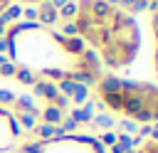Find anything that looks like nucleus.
Segmentation results:
<instances>
[{"label":"nucleus","mask_w":158,"mask_h":153,"mask_svg":"<svg viewBox=\"0 0 158 153\" xmlns=\"http://www.w3.org/2000/svg\"><path fill=\"white\" fill-rule=\"evenodd\" d=\"M94 123L101 126V128H111V126H114V118H111V116H96Z\"/></svg>","instance_id":"10"},{"label":"nucleus","mask_w":158,"mask_h":153,"mask_svg":"<svg viewBox=\"0 0 158 153\" xmlns=\"http://www.w3.org/2000/svg\"><path fill=\"white\" fill-rule=\"evenodd\" d=\"M40 116L44 118V123H49V126H59L62 118H64V111L57 109V106H47L44 111H40Z\"/></svg>","instance_id":"6"},{"label":"nucleus","mask_w":158,"mask_h":153,"mask_svg":"<svg viewBox=\"0 0 158 153\" xmlns=\"http://www.w3.org/2000/svg\"><path fill=\"white\" fill-rule=\"evenodd\" d=\"M153 64H156V72H158V49H156V54H153Z\"/></svg>","instance_id":"20"},{"label":"nucleus","mask_w":158,"mask_h":153,"mask_svg":"<svg viewBox=\"0 0 158 153\" xmlns=\"http://www.w3.org/2000/svg\"><path fill=\"white\" fill-rule=\"evenodd\" d=\"M69 0H52V5H54V10H59V7H64Z\"/></svg>","instance_id":"15"},{"label":"nucleus","mask_w":158,"mask_h":153,"mask_svg":"<svg viewBox=\"0 0 158 153\" xmlns=\"http://www.w3.org/2000/svg\"><path fill=\"white\" fill-rule=\"evenodd\" d=\"M2 32H5V22L0 20V35H2Z\"/></svg>","instance_id":"21"},{"label":"nucleus","mask_w":158,"mask_h":153,"mask_svg":"<svg viewBox=\"0 0 158 153\" xmlns=\"http://www.w3.org/2000/svg\"><path fill=\"white\" fill-rule=\"evenodd\" d=\"M25 15H27L30 20H35V17H37V10H35V7H30V10H25Z\"/></svg>","instance_id":"16"},{"label":"nucleus","mask_w":158,"mask_h":153,"mask_svg":"<svg viewBox=\"0 0 158 153\" xmlns=\"http://www.w3.org/2000/svg\"><path fill=\"white\" fill-rule=\"evenodd\" d=\"M37 17H40V22H42V25H54V22L59 20V15H57V10H54V5H52V2H40Z\"/></svg>","instance_id":"4"},{"label":"nucleus","mask_w":158,"mask_h":153,"mask_svg":"<svg viewBox=\"0 0 158 153\" xmlns=\"http://www.w3.org/2000/svg\"><path fill=\"white\" fill-rule=\"evenodd\" d=\"M17 131H20V128H17V121L12 118V114L5 111V109H0V151L10 148V146L15 143Z\"/></svg>","instance_id":"3"},{"label":"nucleus","mask_w":158,"mask_h":153,"mask_svg":"<svg viewBox=\"0 0 158 153\" xmlns=\"http://www.w3.org/2000/svg\"><path fill=\"white\" fill-rule=\"evenodd\" d=\"M15 76H17V81H22V84H35V81H37V76L32 74L30 67H17V69H15Z\"/></svg>","instance_id":"7"},{"label":"nucleus","mask_w":158,"mask_h":153,"mask_svg":"<svg viewBox=\"0 0 158 153\" xmlns=\"http://www.w3.org/2000/svg\"><path fill=\"white\" fill-rule=\"evenodd\" d=\"M20 2H44V0H20Z\"/></svg>","instance_id":"22"},{"label":"nucleus","mask_w":158,"mask_h":153,"mask_svg":"<svg viewBox=\"0 0 158 153\" xmlns=\"http://www.w3.org/2000/svg\"><path fill=\"white\" fill-rule=\"evenodd\" d=\"M151 136H153V141H158V121H156V126H151Z\"/></svg>","instance_id":"17"},{"label":"nucleus","mask_w":158,"mask_h":153,"mask_svg":"<svg viewBox=\"0 0 158 153\" xmlns=\"http://www.w3.org/2000/svg\"><path fill=\"white\" fill-rule=\"evenodd\" d=\"M59 128H62L64 133H67V131H74V128H77V121H74V118H62V126H59Z\"/></svg>","instance_id":"13"},{"label":"nucleus","mask_w":158,"mask_h":153,"mask_svg":"<svg viewBox=\"0 0 158 153\" xmlns=\"http://www.w3.org/2000/svg\"><path fill=\"white\" fill-rule=\"evenodd\" d=\"M74 12H77V0H69L64 7H59V10H57V15H59V17H67L69 22L74 20Z\"/></svg>","instance_id":"8"},{"label":"nucleus","mask_w":158,"mask_h":153,"mask_svg":"<svg viewBox=\"0 0 158 153\" xmlns=\"http://www.w3.org/2000/svg\"><path fill=\"white\" fill-rule=\"evenodd\" d=\"M101 141H104L106 146H114V143H116V133H104V136H101Z\"/></svg>","instance_id":"14"},{"label":"nucleus","mask_w":158,"mask_h":153,"mask_svg":"<svg viewBox=\"0 0 158 153\" xmlns=\"http://www.w3.org/2000/svg\"><path fill=\"white\" fill-rule=\"evenodd\" d=\"M72 22L77 35L89 42L114 69L128 67L141 49V30L136 20L106 0H77Z\"/></svg>","instance_id":"1"},{"label":"nucleus","mask_w":158,"mask_h":153,"mask_svg":"<svg viewBox=\"0 0 158 153\" xmlns=\"http://www.w3.org/2000/svg\"><path fill=\"white\" fill-rule=\"evenodd\" d=\"M151 27H153V39H156V49H158V10L151 12Z\"/></svg>","instance_id":"11"},{"label":"nucleus","mask_w":158,"mask_h":153,"mask_svg":"<svg viewBox=\"0 0 158 153\" xmlns=\"http://www.w3.org/2000/svg\"><path fill=\"white\" fill-rule=\"evenodd\" d=\"M15 69H17V67H15V64H10V62L0 64V74H2V76H12V74H15Z\"/></svg>","instance_id":"12"},{"label":"nucleus","mask_w":158,"mask_h":153,"mask_svg":"<svg viewBox=\"0 0 158 153\" xmlns=\"http://www.w3.org/2000/svg\"><path fill=\"white\" fill-rule=\"evenodd\" d=\"M116 7H118L121 12H126V15H133V12L148 10V0H118Z\"/></svg>","instance_id":"5"},{"label":"nucleus","mask_w":158,"mask_h":153,"mask_svg":"<svg viewBox=\"0 0 158 153\" xmlns=\"http://www.w3.org/2000/svg\"><path fill=\"white\" fill-rule=\"evenodd\" d=\"M35 118H37V114H17V121L25 128H35Z\"/></svg>","instance_id":"9"},{"label":"nucleus","mask_w":158,"mask_h":153,"mask_svg":"<svg viewBox=\"0 0 158 153\" xmlns=\"http://www.w3.org/2000/svg\"><path fill=\"white\" fill-rule=\"evenodd\" d=\"M141 136H151V126H148V123L141 128Z\"/></svg>","instance_id":"18"},{"label":"nucleus","mask_w":158,"mask_h":153,"mask_svg":"<svg viewBox=\"0 0 158 153\" xmlns=\"http://www.w3.org/2000/svg\"><path fill=\"white\" fill-rule=\"evenodd\" d=\"M7 49V39H0V52H5Z\"/></svg>","instance_id":"19"},{"label":"nucleus","mask_w":158,"mask_h":153,"mask_svg":"<svg viewBox=\"0 0 158 153\" xmlns=\"http://www.w3.org/2000/svg\"><path fill=\"white\" fill-rule=\"evenodd\" d=\"M96 96L104 106L123 114L138 123L158 121V86L143 81H128L118 76H101L96 81Z\"/></svg>","instance_id":"2"}]
</instances>
